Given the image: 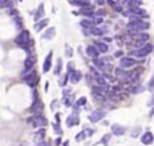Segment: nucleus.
<instances>
[{
  "label": "nucleus",
  "instance_id": "obj_48",
  "mask_svg": "<svg viewBox=\"0 0 154 146\" xmlns=\"http://www.w3.org/2000/svg\"><path fill=\"white\" fill-rule=\"evenodd\" d=\"M64 146H69V141H65V142H64Z\"/></svg>",
  "mask_w": 154,
  "mask_h": 146
},
{
  "label": "nucleus",
  "instance_id": "obj_42",
  "mask_svg": "<svg viewBox=\"0 0 154 146\" xmlns=\"http://www.w3.org/2000/svg\"><path fill=\"white\" fill-rule=\"evenodd\" d=\"M119 6H124L126 4V0H118V3H117Z\"/></svg>",
  "mask_w": 154,
  "mask_h": 146
},
{
  "label": "nucleus",
  "instance_id": "obj_44",
  "mask_svg": "<svg viewBox=\"0 0 154 146\" xmlns=\"http://www.w3.org/2000/svg\"><path fill=\"white\" fill-rule=\"evenodd\" d=\"M60 142H62V139H60V138H58V139L55 140V146H60V145H62Z\"/></svg>",
  "mask_w": 154,
  "mask_h": 146
},
{
  "label": "nucleus",
  "instance_id": "obj_27",
  "mask_svg": "<svg viewBox=\"0 0 154 146\" xmlns=\"http://www.w3.org/2000/svg\"><path fill=\"white\" fill-rule=\"evenodd\" d=\"M90 34H93V35H96V36H100V35H102V30H101L100 28L93 27V28L90 29Z\"/></svg>",
  "mask_w": 154,
  "mask_h": 146
},
{
  "label": "nucleus",
  "instance_id": "obj_36",
  "mask_svg": "<svg viewBox=\"0 0 154 146\" xmlns=\"http://www.w3.org/2000/svg\"><path fill=\"white\" fill-rule=\"evenodd\" d=\"M53 127H54V131L57 132V133H59V134H62V129H60V127H59V124H53Z\"/></svg>",
  "mask_w": 154,
  "mask_h": 146
},
{
  "label": "nucleus",
  "instance_id": "obj_35",
  "mask_svg": "<svg viewBox=\"0 0 154 146\" xmlns=\"http://www.w3.org/2000/svg\"><path fill=\"white\" fill-rule=\"evenodd\" d=\"M66 56L68 57H72V48L70 46H66Z\"/></svg>",
  "mask_w": 154,
  "mask_h": 146
},
{
  "label": "nucleus",
  "instance_id": "obj_18",
  "mask_svg": "<svg viewBox=\"0 0 154 146\" xmlns=\"http://www.w3.org/2000/svg\"><path fill=\"white\" fill-rule=\"evenodd\" d=\"M44 15H45V10H44V4H40V6H38V9H37V12H36V15H35V21L40 20L41 17H44Z\"/></svg>",
  "mask_w": 154,
  "mask_h": 146
},
{
  "label": "nucleus",
  "instance_id": "obj_24",
  "mask_svg": "<svg viewBox=\"0 0 154 146\" xmlns=\"http://www.w3.org/2000/svg\"><path fill=\"white\" fill-rule=\"evenodd\" d=\"M114 74H116V76H119V77H124L125 76V74H126V71L123 69V68H117L114 70Z\"/></svg>",
  "mask_w": 154,
  "mask_h": 146
},
{
  "label": "nucleus",
  "instance_id": "obj_32",
  "mask_svg": "<svg viewBox=\"0 0 154 146\" xmlns=\"http://www.w3.org/2000/svg\"><path fill=\"white\" fill-rule=\"evenodd\" d=\"M148 39H149V35H148V34H146V33H140V34H139V40L146 42Z\"/></svg>",
  "mask_w": 154,
  "mask_h": 146
},
{
  "label": "nucleus",
  "instance_id": "obj_6",
  "mask_svg": "<svg viewBox=\"0 0 154 146\" xmlns=\"http://www.w3.org/2000/svg\"><path fill=\"white\" fill-rule=\"evenodd\" d=\"M141 142H142L143 145H146V146L152 145V144L154 142V134H153L150 131L145 132V133L141 135Z\"/></svg>",
  "mask_w": 154,
  "mask_h": 146
},
{
  "label": "nucleus",
  "instance_id": "obj_28",
  "mask_svg": "<svg viewBox=\"0 0 154 146\" xmlns=\"http://www.w3.org/2000/svg\"><path fill=\"white\" fill-rule=\"evenodd\" d=\"M0 6L1 7H12L11 0H0Z\"/></svg>",
  "mask_w": 154,
  "mask_h": 146
},
{
  "label": "nucleus",
  "instance_id": "obj_4",
  "mask_svg": "<svg viewBox=\"0 0 154 146\" xmlns=\"http://www.w3.org/2000/svg\"><path fill=\"white\" fill-rule=\"evenodd\" d=\"M23 80L30 86V87H35L36 85H37V82L40 81V77L37 76V74L35 71H30L28 75H25L24 77H23Z\"/></svg>",
  "mask_w": 154,
  "mask_h": 146
},
{
  "label": "nucleus",
  "instance_id": "obj_41",
  "mask_svg": "<svg viewBox=\"0 0 154 146\" xmlns=\"http://www.w3.org/2000/svg\"><path fill=\"white\" fill-rule=\"evenodd\" d=\"M64 103H65L66 106H70V105H71V98H65V101H64Z\"/></svg>",
  "mask_w": 154,
  "mask_h": 146
},
{
  "label": "nucleus",
  "instance_id": "obj_29",
  "mask_svg": "<svg viewBox=\"0 0 154 146\" xmlns=\"http://www.w3.org/2000/svg\"><path fill=\"white\" fill-rule=\"evenodd\" d=\"M87 103V98L86 97H82V98H80L78 100L76 101V104H75V107H78V106H83L84 104Z\"/></svg>",
  "mask_w": 154,
  "mask_h": 146
},
{
  "label": "nucleus",
  "instance_id": "obj_40",
  "mask_svg": "<svg viewBox=\"0 0 154 146\" xmlns=\"http://www.w3.org/2000/svg\"><path fill=\"white\" fill-rule=\"evenodd\" d=\"M9 15H11V16H15V15H17V10H15V9H11V10H9Z\"/></svg>",
  "mask_w": 154,
  "mask_h": 146
},
{
  "label": "nucleus",
  "instance_id": "obj_21",
  "mask_svg": "<svg viewBox=\"0 0 154 146\" xmlns=\"http://www.w3.org/2000/svg\"><path fill=\"white\" fill-rule=\"evenodd\" d=\"M54 35H55V29L52 27V28H49V29L46 31V34H45V38H46V39H48V40H51V39H53V38H54Z\"/></svg>",
  "mask_w": 154,
  "mask_h": 146
},
{
  "label": "nucleus",
  "instance_id": "obj_1",
  "mask_svg": "<svg viewBox=\"0 0 154 146\" xmlns=\"http://www.w3.org/2000/svg\"><path fill=\"white\" fill-rule=\"evenodd\" d=\"M16 42L21 47H27L30 44V33L28 30H22L16 38Z\"/></svg>",
  "mask_w": 154,
  "mask_h": 146
},
{
  "label": "nucleus",
  "instance_id": "obj_37",
  "mask_svg": "<svg viewBox=\"0 0 154 146\" xmlns=\"http://www.w3.org/2000/svg\"><path fill=\"white\" fill-rule=\"evenodd\" d=\"M105 15H106V12H105L104 10H99V11H96V16H98V17H99V16H105Z\"/></svg>",
  "mask_w": 154,
  "mask_h": 146
},
{
  "label": "nucleus",
  "instance_id": "obj_33",
  "mask_svg": "<svg viewBox=\"0 0 154 146\" xmlns=\"http://www.w3.org/2000/svg\"><path fill=\"white\" fill-rule=\"evenodd\" d=\"M84 138H87V137H86V134H84V132H81V133H78V134L76 135V138H75V139H76V141H82Z\"/></svg>",
  "mask_w": 154,
  "mask_h": 146
},
{
  "label": "nucleus",
  "instance_id": "obj_3",
  "mask_svg": "<svg viewBox=\"0 0 154 146\" xmlns=\"http://www.w3.org/2000/svg\"><path fill=\"white\" fill-rule=\"evenodd\" d=\"M153 51V45L152 44H146L143 47L139 48L137 51H135L134 54L136 56L137 58H145L146 56H148V54Z\"/></svg>",
  "mask_w": 154,
  "mask_h": 146
},
{
  "label": "nucleus",
  "instance_id": "obj_46",
  "mask_svg": "<svg viewBox=\"0 0 154 146\" xmlns=\"http://www.w3.org/2000/svg\"><path fill=\"white\" fill-rule=\"evenodd\" d=\"M96 4H99V5H104V4H105V1H104V0H96Z\"/></svg>",
  "mask_w": 154,
  "mask_h": 146
},
{
  "label": "nucleus",
  "instance_id": "obj_5",
  "mask_svg": "<svg viewBox=\"0 0 154 146\" xmlns=\"http://www.w3.org/2000/svg\"><path fill=\"white\" fill-rule=\"evenodd\" d=\"M105 116H106V111H105V110H101V109H98V110L93 111V112L89 115V120H90V122L96 123V122L101 121Z\"/></svg>",
  "mask_w": 154,
  "mask_h": 146
},
{
  "label": "nucleus",
  "instance_id": "obj_13",
  "mask_svg": "<svg viewBox=\"0 0 154 146\" xmlns=\"http://www.w3.org/2000/svg\"><path fill=\"white\" fill-rule=\"evenodd\" d=\"M128 91L130 93H132V94H137V93H141V92H143L145 91V88L141 86V85H135V86H131V87H129L128 88Z\"/></svg>",
  "mask_w": 154,
  "mask_h": 146
},
{
  "label": "nucleus",
  "instance_id": "obj_15",
  "mask_svg": "<svg viewBox=\"0 0 154 146\" xmlns=\"http://www.w3.org/2000/svg\"><path fill=\"white\" fill-rule=\"evenodd\" d=\"M48 22H49V20H42V21H40V22H37V23L35 24V30H36V31H41L44 28H46V27L48 26Z\"/></svg>",
  "mask_w": 154,
  "mask_h": 146
},
{
  "label": "nucleus",
  "instance_id": "obj_14",
  "mask_svg": "<svg viewBox=\"0 0 154 146\" xmlns=\"http://www.w3.org/2000/svg\"><path fill=\"white\" fill-rule=\"evenodd\" d=\"M71 4L77 5V6H81V7H83V9L90 6L89 0H71Z\"/></svg>",
  "mask_w": 154,
  "mask_h": 146
},
{
  "label": "nucleus",
  "instance_id": "obj_26",
  "mask_svg": "<svg viewBox=\"0 0 154 146\" xmlns=\"http://www.w3.org/2000/svg\"><path fill=\"white\" fill-rule=\"evenodd\" d=\"M111 137H112V134H105V135L100 139V144H102V145H107V144L110 142V140H111Z\"/></svg>",
  "mask_w": 154,
  "mask_h": 146
},
{
  "label": "nucleus",
  "instance_id": "obj_8",
  "mask_svg": "<svg viewBox=\"0 0 154 146\" xmlns=\"http://www.w3.org/2000/svg\"><path fill=\"white\" fill-rule=\"evenodd\" d=\"M111 131H112V134H113V135L121 137V135H124V134H125L126 128H125V127H123V126H121V124L116 123V124H112Z\"/></svg>",
  "mask_w": 154,
  "mask_h": 146
},
{
  "label": "nucleus",
  "instance_id": "obj_7",
  "mask_svg": "<svg viewBox=\"0 0 154 146\" xmlns=\"http://www.w3.org/2000/svg\"><path fill=\"white\" fill-rule=\"evenodd\" d=\"M119 64H121V68L128 69V68H131V66H134L135 64H136V61H135L134 58H131V57H123L121 59Z\"/></svg>",
  "mask_w": 154,
  "mask_h": 146
},
{
  "label": "nucleus",
  "instance_id": "obj_39",
  "mask_svg": "<svg viewBox=\"0 0 154 146\" xmlns=\"http://www.w3.org/2000/svg\"><path fill=\"white\" fill-rule=\"evenodd\" d=\"M148 106H150V107H153V106H154V94H153L152 99L148 101Z\"/></svg>",
  "mask_w": 154,
  "mask_h": 146
},
{
  "label": "nucleus",
  "instance_id": "obj_22",
  "mask_svg": "<svg viewBox=\"0 0 154 146\" xmlns=\"http://www.w3.org/2000/svg\"><path fill=\"white\" fill-rule=\"evenodd\" d=\"M81 26H82L83 28L92 29V28L94 27V22H92V21H89V20H83V21L81 22Z\"/></svg>",
  "mask_w": 154,
  "mask_h": 146
},
{
  "label": "nucleus",
  "instance_id": "obj_12",
  "mask_svg": "<svg viewBox=\"0 0 154 146\" xmlns=\"http://www.w3.org/2000/svg\"><path fill=\"white\" fill-rule=\"evenodd\" d=\"M81 77H82V74H81V71H78V70H75V71H72L71 74H70V81L72 83L80 82Z\"/></svg>",
  "mask_w": 154,
  "mask_h": 146
},
{
  "label": "nucleus",
  "instance_id": "obj_10",
  "mask_svg": "<svg viewBox=\"0 0 154 146\" xmlns=\"http://www.w3.org/2000/svg\"><path fill=\"white\" fill-rule=\"evenodd\" d=\"M78 123H80L78 115H76L75 112L71 114V115L66 118V126H68V127H73V126H77Z\"/></svg>",
  "mask_w": 154,
  "mask_h": 146
},
{
  "label": "nucleus",
  "instance_id": "obj_31",
  "mask_svg": "<svg viewBox=\"0 0 154 146\" xmlns=\"http://www.w3.org/2000/svg\"><path fill=\"white\" fill-rule=\"evenodd\" d=\"M148 91H150V92H153V91H154V74L152 75L150 80L148 81Z\"/></svg>",
  "mask_w": 154,
  "mask_h": 146
},
{
  "label": "nucleus",
  "instance_id": "obj_2",
  "mask_svg": "<svg viewBox=\"0 0 154 146\" xmlns=\"http://www.w3.org/2000/svg\"><path fill=\"white\" fill-rule=\"evenodd\" d=\"M28 123H30L33 127H41L47 124V120L42 115H35L30 118H28Z\"/></svg>",
  "mask_w": 154,
  "mask_h": 146
},
{
  "label": "nucleus",
  "instance_id": "obj_30",
  "mask_svg": "<svg viewBox=\"0 0 154 146\" xmlns=\"http://www.w3.org/2000/svg\"><path fill=\"white\" fill-rule=\"evenodd\" d=\"M45 133H46V132H45V129H38V131L36 132L35 139H36V140H37V139H38V140H41V139L45 137Z\"/></svg>",
  "mask_w": 154,
  "mask_h": 146
},
{
  "label": "nucleus",
  "instance_id": "obj_43",
  "mask_svg": "<svg viewBox=\"0 0 154 146\" xmlns=\"http://www.w3.org/2000/svg\"><path fill=\"white\" fill-rule=\"evenodd\" d=\"M123 56V51H118L114 53V57H122Z\"/></svg>",
  "mask_w": 154,
  "mask_h": 146
},
{
  "label": "nucleus",
  "instance_id": "obj_11",
  "mask_svg": "<svg viewBox=\"0 0 154 146\" xmlns=\"http://www.w3.org/2000/svg\"><path fill=\"white\" fill-rule=\"evenodd\" d=\"M52 56H53V52H49L48 56L46 57L45 63H44V68H42L44 72H47V71L51 69V66H52Z\"/></svg>",
  "mask_w": 154,
  "mask_h": 146
},
{
  "label": "nucleus",
  "instance_id": "obj_38",
  "mask_svg": "<svg viewBox=\"0 0 154 146\" xmlns=\"http://www.w3.org/2000/svg\"><path fill=\"white\" fill-rule=\"evenodd\" d=\"M100 23H102V18L101 17H96L95 18V24H100Z\"/></svg>",
  "mask_w": 154,
  "mask_h": 146
},
{
  "label": "nucleus",
  "instance_id": "obj_25",
  "mask_svg": "<svg viewBox=\"0 0 154 146\" xmlns=\"http://www.w3.org/2000/svg\"><path fill=\"white\" fill-rule=\"evenodd\" d=\"M62 66H63V62H62V59L59 58V59H58V62H57L55 70H54V74H55V75H59V74H60V71H62Z\"/></svg>",
  "mask_w": 154,
  "mask_h": 146
},
{
  "label": "nucleus",
  "instance_id": "obj_9",
  "mask_svg": "<svg viewBox=\"0 0 154 146\" xmlns=\"http://www.w3.org/2000/svg\"><path fill=\"white\" fill-rule=\"evenodd\" d=\"M86 52H87V54L89 57H92V58H98L99 57V53H100V51L96 48V46H93V45H89V46H87V48H86Z\"/></svg>",
  "mask_w": 154,
  "mask_h": 146
},
{
  "label": "nucleus",
  "instance_id": "obj_17",
  "mask_svg": "<svg viewBox=\"0 0 154 146\" xmlns=\"http://www.w3.org/2000/svg\"><path fill=\"white\" fill-rule=\"evenodd\" d=\"M93 63H94V65H95L96 68H98V69H102V70H105V66H106V64H105L104 59L95 58V59L93 61Z\"/></svg>",
  "mask_w": 154,
  "mask_h": 146
},
{
  "label": "nucleus",
  "instance_id": "obj_20",
  "mask_svg": "<svg viewBox=\"0 0 154 146\" xmlns=\"http://www.w3.org/2000/svg\"><path fill=\"white\" fill-rule=\"evenodd\" d=\"M141 127H135V128H132L131 129V132H130V135L132 137V138H137V137H140V134H141Z\"/></svg>",
  "mask_w": 154,
  "mask_h": 146
},
{
  "label": "nucleus",
  "instance_id": "obj_23",
  "mask_svg": "<svg viewBox=\"0 0 154 146\" xmlns=\"http://www.w3.org/2000/svg\"><path fill=\"white\" fill-rule=\"evenodd\" d=\"M95 81H96V83H98L99 86H106V85H107L106 79H105L104 76H101V75L96 76V77H95Z\"/></svg>",
  "mask_w": 154,
  "mask_h": 146
},
{
  "label": "nucleus",
  "instance_id": "obj_16",
  "mask_svg": "<svg viewBox=\"0 0 154 146\" xmlns=\"http://www.w3.org/2000/svg\"><path fill=\"white\" fill-rule=\"evenodd\" d=\"M35 63H36V57H35V56H29V57L25 59V63H24L25 69H31Z\"/></svg>",
  "mask_w": 154,
  "mask_h": 146
},
{
  "label": "nucleus",
  "instance_id": "obj_47",
  "mask_svg": "<svg viewBox=\"0 0 154 146\" xmlns=\"http://www.w3.org/2000/svg\"><path fill=\"white\" fill-rule=\"evenodd\" d=\"M104 41H106V42H111V41H112V39H110V38H105V39H104Z\"/></svg>",
  "mask_w": 154,
  "mask_h": 146
},
{
  "label": "nucleus",
  "instance_id": "obj_45",
  "mask_svg": "<svg viewBox=\"0 0 154 146\" xmlns=\"http://www.w3.org/2000/svg\"><path fill=\"white\" fill-rule=\"evenodd\" d=\"M154 116V106L152 107V110H150V112H149V118H152Z\"/></svg>",
  "mask_w": 154,
  "mask_h": 146
},
{
  "label": "nucleus",
  "instance_id": "obj_19",
  "mask_svg": "<svg viewBox=\"0 0 154 146\" xmlns=\"http://www.w3.org/2000/svg\"><path fill=\"white\" fill-rule=\"evenodd\" d=\"M96 48H98L100 52H102V53H106L107 51H108V47H107V45L105 44V42H96Z\"/></svg>",
  "mask_w": 154,
  "mask_h": 146
},
{
  "label": "nucleus",
  "instance_id": "obj_34",
  "mask_svg": "<svg viewBox=\"0 0 154 146\" xmlns=\"http://www.w3.org/2000/svg\"><path fill=\"white\" fill-rule=\"evenodd\" d=\"M83 132H84V134H86V137H88V138H89V137H92V135L94 134V131H93V129H89V128H87V129H84Z\"/></svg>",
  "mask_w": 154,
  "mask_h": 146
}]
</instances>
